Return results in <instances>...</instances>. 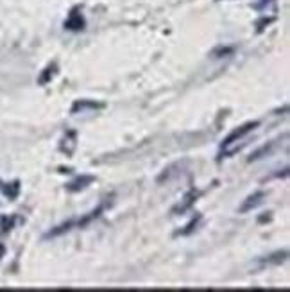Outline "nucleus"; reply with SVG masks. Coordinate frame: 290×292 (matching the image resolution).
Segmentation results:
<instances>
[{"label": "nucleus", "instance_id": "f257e3e1", "mask_svg": "<svg viewBox=\"0 0 290 292\" xmlns=\"http://www.w3.org/2000/svg\"><path fill=\"white\" fill-rule=\"evenodd\" d=\"M260 126V122L254 120V122H247V124H244V126H240L238 129H235V131H231L228 136L222 140V149H228V147H231L235 142H238V140H242L244 136H247L249 133H252L256 127Z\"/></svg>", "mask_w": 290, "mask_h": 292}, {"label": "nucleus", "instance_id": "f03ea898", "mask_svg": "<svg viewBox=\"0 0 290 292\" xmlns=\"http://www.w3.org/2000/svg\"><path fill=\"white\" fill-rule=\"evenodd\" d=\"M102 108H104L102 102H95V100H90V99H79L72 104L70 113L72 115H77V113H84V111H97V110H102Z\"/></svg>", "mask_w": 290, "mask_h": 292}, {"label": "nucleus", "instance_id": "7ed1b4c3", "mask_svg": "<svg viewBox=\"0 0 290 292\" xmlns=\"http://www.w3.org/2000/svg\"><path fill=\"white\" fill-rule=\"evenodd\" d=\"M265 197H267V194L265 192H256L249 195V197L242 203V206L238 208V214H247V212H252V210H256L260 204L265 203Z\"/></svg>", "mask_w": 290, "mask_h": 292}, {"label": "nucleus", "instance_id": "20e7f679", "mask_svg": "<svg viewBox=\"0 0 290 292\" xmlns=\"http://www.w3.org/2000/svg\"><path fill=\"white\" fill-rule=\"evenodd\" d=\"M84 25H86V22H84L82 15L79 13V9H77V7L76 9H72L70 15H68V18L65 20L66 31H74V33H77V31H82Z\"/></svg>", "mask_w": 290, "mask_h": 292}, {"label": "nucleus", "instance_id": "39448f33", "mask_svg": "<svg viewBox=\"0 0 290 292\" xmlns=\"http://www.w3.org/2000/svg\"><path fill=\"white\" fill-rule=\"evenodd\" d=\"M106 206H108V201L100 203L99 206H97L95 210H92L90 214H86L84 217H81V219H77V221H76V228H86L88 224H92L95 219H99L100 215H102V212L106 210Z\"/></svg>", "mask_w": 290, "mask_h": 292}, {"label": "nucleus", "instance_id": "423d86ee", "mask_svg": "<svg viewBox=\"0 0 290 292\" xmlns=\"http://www.w3.org/2000/svg\"><path fill=\"white\" fill-rule=\"evenodd\" d=\"M199 197V192L197 190H192V192H188L185 195V199L181 201L179 204H175L174 208H172V214L174 215H181V214H185L186 210H190L193 204H195V201H197Z\"/></svg>", "mask_w": 290, "mask_h": 292}, {"label": "nucleus", "instance_id": "0eeeda50", "mask_svg": "<svg viewBox=\"0 0 290 292\" xmlns=\"http://www.w3.org/2000/svg\"><path fill=\"white\" fill-rule=\"evenodd\" d=\"M93 181H95V177H93V176H79V177H76L74 181L66 183L65 188L68 190V192L76 194V192H81V190H84V188H88Z\"/></svg>", "mask_w": 290, "mask_h": 292}, {"label": "nucleus", "instance_id": "6e6552de", "mask_svg": "<svg viewBox=\"0 0 290 292\" xmlns=\"http://www.w3.org/2000/svg\"><path fill=\"white\" fill-rule=\"evenodd\" d=\"M59 149L65 153L66 156H72L74 155V151L77 149V135L74 131H66L65 138H63V142H61Z\"/></svg>", "mask_w": 290, "mask_h": 292}, {"label": "nucleus", "instance_id": "1a4fd4ad", "mask_svg": "<svg viewBox=\"0 0 290 292\" xmlns=\"http://www.w3.org/2000/svg\"><path fill=\"white\" fill-rule=\"evenodd\" d=\"M0 192L4 194L9 201H15L18 197V194H20V181H11V183H4L0 181Z\"/></svg>", "mask_w": 290, "mask_h": 292}, {"label": "nucleus", "instance_id": "9d476101", "mask_svg": "<svg viewBox=\"0 0 290 292\" xmlns=\"http://www.w3.org/2000/svg\"><path fill=\"white\" fill-rule=\"evenodd\" d=\"M289 260V251H278V253H272L265 256V258H260L258 262L262 265H281Z\"/></svg>", "mask_w": 290, "mask_h": 292}, {"label": "nucleus", "instance_id": "9b49d317", "mask_svg": "<svg viewBox=\"0 0 290 292\" xmlns=\"http://www.w3.org/2000/svg\"><path fill=\"white\" fill-rule=\"evenodd\" d=\"M76 228V221H68V222H63V224H59V226H56L52 228L49 233H45V237L43 238H56V237H61V235H65V233L72 232Z\"/></svg>", "mask_w": 290, "mask_h": 292}, {"label": "nucleus", "instance_id": "f8f14e48", "mask_svg": "<svg viewBox=\"0 0 290 292\" xmlns=\"http://www.w3.org/2000/svg\"><path fill=\"white\" fill-rule=\"evenodd\" d=\"M278 145V140H274V142H269V143H265L263 147H260L258 151H254L251 156H249V163H252V161H258V160H262V158H265V156H269L271 153L274 151V147Z\"/></svg>", "mask_w": 290, "mask_h": 292}, {"label": "nucleus", "instance_id": "ddd939ff", "mask_svg": "<svg viewBox=\"0 0 290 292\" xmlns=\"http://www.w3.org/2000/svg\"><path fill=\"white\" fill-rule=\"evenodd\" d=\"M201 221H203V215L197 214L195 217H193V219H192L190 222H188V224H186L185 228H183V230H179V232H175V233H174V237H188V235H192V233H193V232H195V230L199 228Z\"/></svg>", "mask_w": 290, "mask_h": 292}, {"label": "nucleus", "instance_id": "4468645a", "mask_svg": "<svg viewBox=\"0 0 290 292\" xmlns=\"http://www.w3.org/2000/svg\"><path fill=\"white\" fill-rule=\"evenodd\" d=\"M56 74H58V65H56V63H52V65H49L43 72H41V76H39V79H38V84H41V86H43V84L50 83Z\"/></svg>", "mask_w": 290, "mask_h": 292}, {"label": "nucleus", "instance_id": "2eb2a0df", "mask_svg": "<svg viewBox=\"0 0 290 292\" xmlns=\"http://www.w3.org/2000/svg\"><path fill=\"white\" fill-rule=\"evenodd\" d=\"M235 52V49L233 47H219V49H215L213 52H212V56L213 58H224V56H230Z\"/></svg>", "mask_w": 290, "mask_h": 292}, {"label": "nucleus", "instance_id": "dca6fc26", "mask_svg": "<svg viewBox=\"0 0 290 292\" xmlns=\"http://www.w3.org/2000/svg\"><path fill=\"white\" fill-rule=\"evenodd\" d=\"M272 22H274V18H272V17H271V18H262V20H258V22H256V31H258V33H262L263 29L267 27L269 23H272Z\"/></svg>", "mask_w": 290, "mask_h": 292}, {"label": "nucleus", "instance_id": "f3484780", "mask_svg": "<svg viewBox=\"0 0 290 292\" xmlns=\"http://www.w3.org/2000/svg\"><path fill=\"white\" fill-rule=\"evenodd\" d=\"M13 224H15V219H13V217L11 219H7V217L6 219H2V232L7 233L13 228Z\"/></svg>", "mask_w": 290, "mask_h": 292}, {"label": "nucleus", "instance_id": "a211bd4d", "mask_svg": "<svg viewBox=\"0 0 290 292\" xmlns=\"http://www.w3.org/2000/svg\"><path fill=\"white\" fill-rule=\"evenodd\" d=\"M269 2H272V0H262V4H256L254 7H256V9H260V7L265 6V4H269Z\"/></svg>", "mask_w": 290, "mask_h": 292}, {"label": "nucleus", "instance_id": "6ab92c4d", "mask_svg": "<svg viewBox=\"0 0 290 292\" xmlns=\"http://www.w3.org/2000/svg\"><path fill=\"white\" fill-rule=\"evenodd\" d=\"M4 253H6V248L0 244V260H2V256H4Z\"/></svg>", "mask_w": 290, "mask_h": 292}]
</instances>
